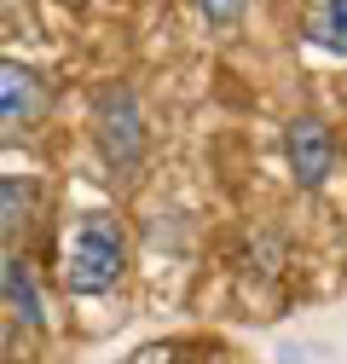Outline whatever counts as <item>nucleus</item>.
Listing matches in <instances>:
<instances>
[{"label": "nucleus", "instance_id": "20e7f679", "mask_svg": "<svg viewBox=\"0 0 347 364\" xmlns=\"http://www.w3.org/2000/svg\"><path fill=\"white\" fill-rule=\"evenodd\" d=\"M284 156H289V173H295V186H307L319 191L330 168H336V139H330V127L319 116H295L284 127Z\"/></svg>", "mask_w": 347, "mask_h": 364}, {"label": "nucleus", "instance_id": "f257e3e1", "mask_svg": "<svg viewBox=\"0 0 347 364\" xmlns=\"http://www.w3.org/2000/svg\"><path fill=\"white\" fill-rule=\"evenodd\" d=\"M127 272V232L122 220L105 208H87L70 220L64 232V255H58V278L70 295H105L116 289V278Z\"/></svg>", "mask_w": 347, "mask_h": 364}, {"label": "nucleus", "instance_id": "7ed1b4c3", "mask_svg": "<svg viewBox=\"0 0 347 364\" xmlns=\"http://www.w3.org/2000/svg\"><path fill=\"white\" fill-rule=\"evenodd\" d=\"M41 116H47V81L18 58H0V139L29 133Z\"/></svg>", "mask_w": 347, "mask_h": 364}, {"label": "nucleus", "instance_id": "423d86ee", "mask_svg": "<svg viewBox=\"0 0 347 364\" xmlns=\"http://www.w3.org/2000/svg\"><path fill=\"white\" fill-rule=\"evenodd\" d=\"M307 41L347 58V0H307Z\"/></svg>", "mask_w": 347, "mask_h": 364}, {"label": "nucleus", "instance_id": "39448f33", "mask_svg": "<svg viewBox=\"0 0 347 364\" xmlns=\"http://www.w3.org/2000/svg\"><path fill=\"white\" fill-rule=\"evenodd\" d=\"M35 214H41V186L35 179H23V173L0 179V243H18L35 225Z\"/></svg>", "mask_w": 347, "mask_h": 364}, {"label": "nucleus", "instance_id": "0eeeda50", "mask_svg": "<svg viewBox=\"0 0 347 364\" xmlns=\"http://www.w3.org/2000/svg\"><path fill=\"white\" fill-rule=\"evenodd\" d=\"M6 312L18 318V324L41 330L47 324V312H41V289H35V272L29 260H6Z\"/></svg>", "mask_w": 347, "mask_h": 364}, {"label": "nucleus", "instance_id": "9d476101", "mask_svg": "<svg viewBox=\"0 0 347 364\" xmlns=\"http://www.w3.org/2000/svg\"><path fill=\"white\" fill-rule=\"evenodd\" d=\"M23 6V0H0V18H6V12H18Z\"/></svg>", "mask_w": 347, "mask_h": 364}, {"label": "nucleus", "instance_id": "6e6552de", "mask_svg": "<svg viewBox=\"0 0 347 364\" xmlns=\"http://www.w3.org/2000/svg\"><path fill=\"white\" fill-rule=\"evenodd\" d=\"M243 6H249V0H197V12H203L208 23H237Z\"/></svg>", "mask_w": 347, "mask_h": 364}, {"label": "nucleus", "instance_id": "1a4fd4ad", "mask_svg": "<svg viewBox=\"0 0 347 364\" xmlns=\"http://www.w3.org/2000/svg\"><path fill=\"white\" fill-rule=\"evenodd\" d=\"M12 353V312H6V301H0V358Z\"/></svg>", "mask_w": 347, "mask_h": 364}, {"label": "nucleus", "instance_id": "f03ea898", "mask_svg": "<svg viewBox=\"0 0 347 364\" xmlns=\"http://www.w3.org/2000/svg\"><path fill=\"white\" fill-rule=\"evenodd\" d=\"M93 139H99V151H105V162L116 173L139 168V156H145V116H139L134 87H105V93L93 99Z\"/></svg>", "mask_w": 347, "mask_h": 364}]
</instances>
